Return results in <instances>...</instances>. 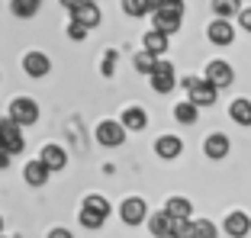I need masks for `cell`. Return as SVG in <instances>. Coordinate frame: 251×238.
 I'll list each match as a JSON object with an SVG mask.
<instances>
[{"label": "cell", "mask_w": 251, "mask_h": 238, "mask_svg": "<svg viewBox=\"0 0 251 238\" xmlns=\"http://www.w3.org/2000/svg\"><path fill=\"white\" fill-rule=\"evenodd\" d=\"M229 116H232V122H238V126H251V100H245V97L232 100Z\"/></svg>", "instance_id": "e0dca14e"}, {"label": "cell", "mask_w": 251, "mask_h": 238, "mask_svg": "<svg viewBox=\"0 0 251 238\" xmlns=\"http://www.w3.org/2000/svg\"><path fill=\"white\" fill-rule=\"evenodd\" d=\"M180 151H184V142H180L177 135H161V139L155 142V155L164 158V161H174Z\"/></svg>", "instance_id": "9a60e30c"}, {"label": "cell", "mask_w": 251, "mask_h": 238, "mask_svg": "<svg viewBox=\"0 0 251 238\" xmlns=\"http://www.w3.org/2000/svg\"><path fill=\"white\" fill-rule=\"evenodd\" d=\"M49 238H74V235L68 229H52V232H49Z\"/></svg>", "instance_id": "d6a6232c"}, {"label": "cell", "mask_w": 251, "mask_h": 238, "mask_svg": "<svg viewBox=\"0 0 251 238\" xmlns=\"http://www.w3.org/2000/svg\"><path fill=\"white\" fill-rule=\"evenodd\" d=\"M94 3H97V0H94Z\"/></svg>", "instance_id": "74e56055"}, {"label": "cell", "mask_w": 251, "mask_h": 238, "mask_svg": "<svg viewBox=\"0 0 251 238\" xmlns=\"http://www.w3.org/2000/svg\"><path fill=\"white\" fill-rule=\"evenodd\" d=\"M119 122L126 126V132H142V129L148 126V113L142 110V106H126Z\"/></svg>", "instance_id": "5bb4252c"}, {"label": "cell", "mask_w": 251, "mask_h": 238, "mask_svg": "<svg viewBox=\"0 0 251 238\" xmlns=\"http://www.w3.org/2000/svg\"><path fill=\"white\" fill-rule=\"evenodd\" d=\"M238 20H242V29H245V32H251V7H242Z\"/></svg>", "instance_id": "1f68e13d"}, {"label": "cell", "mask_w": 251, "mask_h": 238, "mask_svg": "<svg viewBox=\"0 0 251 238\" xmlns=\"http://www.w3.org/2000/svg\"><path fill=\"white\" fill-rule=\"evenodd\" d=\"M113 68H116V52L110 48V52H106V58H103V74H106V77L113 74Z\"/></svg>", "instance_id": "4dcf8cb0"}, {"label": "cell", "mask_w": 251, "mask_h": 238, "mask_svg": "<svg viewBox=\"0 0 251 238\" xmlns=\"http://www.w3.org/2000/svg\"><path fill=\"white\" fill-rule=\"evenodd\" d=\"M58 3H61V7H65V10H74V7H77V3H81V0H58Z\"/></svg>", "instance_id": "e575fe53"}, {"label": "cell", "mask_w": 251, "mask_h": 238, "mask_svg": "<svg viewBox=\"0 0 251 238\" xmlns=\"http://www.w3.org/2000/svg\"><path fill=\"white\" fill-rule=\"evenodd\" d=\"M123 10L129 16H145V13H151V3L148 0H123Z\"/></svg>", "instance_id": "4316f807"}, {"label": "cell", "mask_w": 251, "mask_h": 238, "mask_svg": "<svg viewBox=\"0 0 251 238\" xmlns=\"http://www.w3.org/2000/svg\"><path fill=\"white\" fill-rule=\"evenodd\" d=\"M142 42H145V52H151V55H164L168 52V36L158 32V29H148Z\"/></svg>", "instance_id": "ffe728a7"}, {"label": "cell", "mask_w": 251, "mask_h": 238, "mask_svg": "<svg viewBox=\"0 0 251 238\" xmlns=\"http://www.w3.org/2000/svg\"><path fill=\"white\" fill-rule=\"evenodd\" d=\"M0 148L7 151V155H20L26 148V139H23V129L16 126L13 119H0Z\"/></svg>", "instance_id": "6da1fadb"}, {"label": "cell", "mask_w": 251, "mask_h": 238, "mask_svg": "<svg viewBox=\"0 0 251 238\" xmlns=\"http://www.w3.org/2000/svg\"><path fill=\"white\" fill-rule=\"evenodd\" d=\"M229 148H232V142H229V135H222V132H213L203 142V151H206V158H213V161H222V158L229 155Z\"/></svg>", "instance_id": "7c38bea8"}, {"label": "cell", "mask_w": 251, "mask_h": 238, "mask_svg": "<svg viewBox=\"0 0 251 238\" xmlns=\"http://www.w3.org/2000/svg\"><path fill=\"white\" fill-rule=\"evenodd\" d=\"M97 142L100 145H106V148H116V145H123L126 142V126L123 122H113V119H103L100 126H97Z\"/></svg>", "instance_id": "277c9868"}, {"label": "cell", "mask_w": 251, "mask_h": 238, "mask_svg": "<svg viewBox=\"0 0 251 238\" xmlns=\"http://www.w3.org/2000/svg\"><path fill=\"white\" fill-rule=\"evenodd\" d=\"M68 36L71 39H77V42H81V39H87V26H81V23H68Z\"/></svg>", "instance_id": "f546056e"}, {"label": "cell", "mask_w": 251, "mask_h": 238, "mask_svg": "<svg viewBox=\"0 0 251 238\" xmlns=\"http://www.w3.org/2000/svg\"><path fill=\"white\" fill-rule=\"evenodd\" d=\"M10 119H13L16 126H32L39 119V103L36 100H29V97H16L13 103H10Z\"/></svg>", "instance_id": "3957f363"}, {"label": "cell", "mask_w": 251, "mask_h": 238, "mask_svg": "<svg viewBox=\"0 0 251 238\" xmlns=\"http://www.w3.org/2000/svg\"><path fill=\"white\" fill-rule=\"evenodd\" d=\"M10 7H13V13H16V16H23V20H29V16H36V13H39V7H42V0H13Z\"/></svg>", "instance_id": "cb8c5ba5"}, {"label": "cell", "mask_w": 251, "mask_h": 238, "mask_svg": "<svg viewBox=\"0 0 251 238\" xmlns=\"http://www.w3.org/2000/svg\"><path fill=\"white\" fill-rule=\"evenodd\" d=\"M216 225L209 222V219H197V222H193V238H216Z\"/></svg>", "instance_id": "83f0119b"}, {"label": "cell", "mask_w": 251, "mask_h": 238, "mask_svg": "<svg viewBox=\"0 0 251 238\" xmlns=\"http://www.w3.org/2000/svg\"><path fill=\"white\" fill-rule=\"evenodd\" d=\"M77 222H81L84 229H103L106 216H103V213H97V209H87V206H81V213H77Z\"/></svg>", "instance_id": "44dd1931"}, {"label": "cell", "mask_w": 251, "mask_h": 238, "mask_svg": "<svg viewBox=\"0 0 251 238\" xmlns=\"http://www.w3.org/2000/svg\"><path fill=\"white\" fill-rule=\"evenodd\" d=\"M222 232L232 238H245L251 232V219L248 213H226V219H222Z\"/></svg>", "instance_id": "30bf717a"}, {"label": "cell", "mask_w": 251, "mask_h": 238, "mask_svg": "<svg viewBox=\"0 0 251 238\" xmlns=\"http://www.w3.org/2000/svg\"><path fill=\"white\" fill-rule=\"evenodd\" d=\"M0 235H3V216H0Z\"/></svg>", "instance_id": "d590c367"}, {"label": "cell", "mask_w": 251, "mask_h": 238, "mask_svg": "<svg viewBox=\"0 0 251 238\" xmlns=\"http://www.w3.org/2000/svg\"><path fill=\"white\" fill-rule=\"evenodd\" d=\"M10 158H13V155H7V151L0 148V167H10Z\"/></svg>", "instance_id": "836d02e7"}, {"label": "cell", "mask_w": 251, "mask_h": 238, "mask_svg": "<svg viewBox=\"0 0 251 238\" xmlns=\"http://www.w3.org/2000/svg\"><path fill=\"white\" fill-rule=\"evenodd\" d=\"M151 87L158 90V94H171V90L177 87V74H174V65L171 61H164V58H158L155 61V71H151Z\"/></svg>", "instance_id": "7a4b0ae2"}, {"label": "cell", "mask_w": 251, "mask_h": 238, "mask_svg": "<svg viewBox=\"0 0 251 238\" xmlns=\"http://www.w3.org/2000/svg\"><path fill=\"white\" fill-rule=\"evenodd\" d=\"M155 61H158V55H151V52H145V48H142V52L132 58V65H135V71H139V74H151V71H155Z\"/></svg>", "instance_id": "d4e9b609"}, {"label": "cell", "mask_w": 251, "mask_h": 238, "mask_svg": "<svg viewBox=\"0 0 251 238\" xmlns=\"http://www.w3.org/2000/svg\"><path fill=\"white\" fill-rule=\"evenodd\" d=\"M171 238H193V219H174Z\"/></svg>", "instance_id": "484cf974"}, {"label": "cell", "mask_w": 251, "mask_h": 238, "mask_svg": "<svg viewBox=\"0 0 251 238\" xmlns=\"http://www.w3.org/2000/svg\"><path fill=\"white\" fill-rule=\"evenodd\" d=\"M23 71L29 77H45L49 71H52V61H49V55L42 52H26L23 55Z\"/></svg>", "instance_id": "8fae6325"}, {"label": "cell", "mask_w": 251, "mask_h": 238, "mask_svg": "<svg viewBox=\"0 0 251 238\" xmlns=\"http://www.w3.org/2000/svg\"><path fill=\"white\" fill-rule=\"evenodd\" d=\"M71 20L74 23H81V26H87V29H94V26H100V7H97L94 0H81L77 7L71 10Z\"/></svg>", "instance_id": "8992f818"}, {"label": "cell", "mask_w": 251, "mask_h": 238, "mask_svg": "<svg viewBox=\"0 0 251 238\" xmlns=\"http://www.w3.org/2000/svg\"><path fill=\"white\" fill-rule=\"evenodd\" d=\"M209 7H213V13L219 20H229L232 13H242V0H213Z\"/></svg>", "instance_id": "7402d4cb"}, {"label": "cell", "mask_w": 251, "mask_h": 238, "mask_svg": "<svg viewBox=\"0 0 251 238\" xmlns=\"http://www.w3.org/2000/svg\"><path fill=\"white\" fill-rule=\"evenodd\" d=\"M206 36H209L213 45H232L235 42V26H232L229 20H219V16H216V20L206 26Z\"/></svg>", "instance_id": "ba28073f"}, {"label": "cell", "mask_w": 251, "mask_h": 238, "mask_svg": "<svg viewBox=\"0 0 251 238\" xmlns=\"http://www.w3.org/2000/svg\"><path fill=\"white\" fill-rule=\"evenodd\" d=\"M164 213H168L171 219H190V200H187V196H171V200L164 203Z\"/></svg>", "instance_id": "d6986e66"}, {"label": "cell", "mask_w": 251, "mask_h": 238, "mask_svg": "<svg viewBox=\"0 0 251 238\" xmlns=\"http://www.w3.org/2000/svg\"><path fill=\"white\" fill-rule=\"evenodd\" d=\"M39 161L45 164V167H49V171H61V167H65L68 164V151L61 148V145H45L42 148V155H39Z\"/></svg>", "instance_id": "4fadbf2b"}, {"label": "cell", "mask_w": 251, "mask_h": 238, "mask_svg": "<svg viewBox=\"0 0 251 238\" xmlns=\"http://www.w3.org/2000/svg\"><path fill=\"white\" fill-rule=\"evenodd\" d=\"M187 90H190V103L197 106V110H200V106H213L216 103V94H219L209 81H197V77H193V84Z\"/></svg>", "instance_id": "9c48e42d"}, {"label": "cell", "mask_w": 251, "mask_h": 238, "mask_svg": "<svg viewBox=\"0 0 251 238\" xmlns=\"http://www.w3.org/2000/svg\"><path fill=\"white\" fill-rule=\"evenodd\" d=\"M84 206H87V209H97V213H103V216H110V203H106V196L90 193L87 200H84Z\"/></svg>", "instance_id": "f1b7e54d"}, {"label": "cell", "mask_w": 251, "mask_h": 238, "mask_svg": "<svg viewBox=\"0 0 251 238\" xmlns=\"http://www.w3.org/2000/svg\"><path fill=\"white\" fill-rule=\"evenodd\" d=\"M0 238H7V235H0Z\"/></svg>", "instance_id": "8d00e7d4"}, {"label": "cell", "mask_w": 251, "mask_h": 238, "mask_svg": "<svg viewBox=\"0 0 251 238\" xmlns=\"http://www.w3.org/2000/svg\"><path fill=\"white\" fill-rule=\"evenodd\" d=\"M197 106L190 103V100H184V103H177L174 106V119H177V122H184V126H193V122H197Z\"/></svg>", "instance_id": "603a6c76"}, {"label": "cell", "mask_w": 251, "mask_h": 238, "mask_svg": "<svg viewBox=\"0 0 251 238\" xmlns=\"http://www.w3.org/2000/svg\"><path fill=\"white\" fill-rule=\"evenodd\" d=\"M206 81L213 84L216 90H219V87H229V84L235 81V71H232V65H226V61L216 58V61H209V65H206Z\"/></svg>", "instance_id": "52a82bcc"}, {"label": "cell", "mask_w": 251, "mask_h": 238, "mask_svg": "<svg viewBox=\"0 0 251 238\" xmlns=\"http://www.w3.org/2000/svg\"><path fill=\"white\" fill-rule=\"evenodd\" d=\"M148 216V206L142 196H129V200H123V206H119V219H123L126 225H142Z\"/></svg>", "instance_id": "5b68a950"}, {"label": "cell", "mask_w": 251, "mask_h": 238, "mask_svg": "<svg viewBox=\"0 0 251 238\" xmlns=\"http://www.w3.org/2000/svg\"><path fill=\"white\" fill-rule=\"evenodd\" d=\"M171 225H174V219H171L164 209L148 219V229H151V235H155V238H171Z\"/></svg>", "instance_id": "ac0fdd59"}, {"label": "cell", "mask_w": 251, "mask_h": 238, "mask_svg": "<svg viewBox=\"0 0 251 238\" xmlns=\"http://www.w3.org/2000/svg\"><path fill=\"white\" fill-rule=\"evenodd\" d=\"M49 174H52V171H49V167H45L39 158L23 167V180H26L29 187H42V184H49Z\"/></svg>", "instance_id": "2e32d148"}]
</instances>
